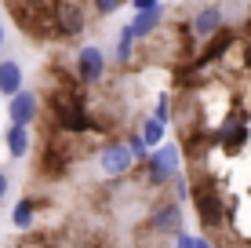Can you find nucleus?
I'll list each match as a JSON object with an SVG mask.
<instances>
[{
  "label": "nucleus",
  "instance_id": "1",
  "mask_svg": "<svg viewBox=\"0 0 251 248\" xmlns=\"http://www.w3.org/2000/svg\"><path fill=\"white\" fill-rule=\"evenodd\" d=\"M197 197V212H201V219L207 226H222V219H226V212H222V201L215 190H207V186H201V190L193 193Z\"/></svg>",
  "mask_w": 251,
  "mask_h": 248
},
{
  "label": "nucleus",
  "instance_id": "2",
  "mask_svg": "<svg viewBox=\"0 0 251 248\" xmlns=\"http://www.w3.org/2000/svg\"><path fill=\"white\" fill-rule=\"evenodd\" d=\"M175 168H178V150L175 146H160L150 157V183H164V179H171Z\"/></svg>",
  "mask_w": 251,
  "mask_h": 248
},
{
  "label": "nucleus",
  "instance_id": "3",
  "mask_svg": "<svg viewBox=\"0 0 251 248\" xmlns=\"http://www.w3.org/2000/svg\"><path fill=\"white\" fill-rule=\"evenodd\" d=\"M131 157L135 153L127 150V142H113V146H106V153H102V172L106 175H124L127 168H131Z\"/></svg>",
  "mask_w": 251,
  "mask_h": 248
},
{
  "label": "nucleus",
  "instance_id": "4",
  "mask_svg": "<svg viewBox=\"0 0 251 248\" xmlns=\"http://www.w3.org/2000/svg\"><path fill=\"white\" fill-rule=\"evenodd\" d=\"M55 117H58L62 128H69V132H84V128H88V117H84V110H80L76 99H58L55 102Z\"/></svg>",
  "mask_w": 251,
  "mask_h": 248
},
{
  "label": "nucleus",
  "instance_id": "5",
  "mask_svg": "<svg viewBox=\"0 0 251 248\" xmlns=\"http://www.w3.org/2000/svg\"><path fill=\"white\" fill-rule=\"evenodd\" d=\"M11 124H29L33 117H37V99H33V91H15L11 95Z\"/></svg>",
  "mask_w": 251,
  "mask_h": 248
},
{
  "label": "nucleus",
  "instance_id": "6",
  "mask_svg": "<svg viewBox=\"0 0 251 248\" xmlns=\"http://www.w3.org/2000/svg\"><path fill=\"white\" fill-rule=\"evenodd\" d=\"M102 70H106L102 51H99V48H84L80 58H76V77H80V81H99Z\"/></svg>",
  "mask_w": 251,
  "mask_h": 248
},
{
  "label": "nucleus",
  "instance_id": "7",
  "mask_svg": "<svg viewBox=\"0 0 251 248\" xmlns=\"http://www.w3.org/2000/svg\"><path fill=\"white\" fill-rule=\"evenodd\" d=\"M150 223H153V230H160V234H175V230L182 226V212H178V204H164Z\"/></svg>",
  "mask_w": 251,
  "mask_h": 248
},
{
  "label": "nucleus",
  "instance_id": "8",
  "mask_svg": "<svg viewBox=\"0 0 251 248\" xmlns=\"http://www.w3.org/2000/svg\"><path fill=\"white\" fill-rule=\"evenodd\" d=\"M22 88V66L19 62H0V95L11 99Z\"/></svg>",
  "mask_w": 251,
  "mask_h": 248
},
{
  "label": "nucleus",
  "instance_id": "9",
  "mask_svg": "<svg viewBox=\"0 0 251 248\" xmlns=\"http://www.w3.org/2000/svg\"><path fill=\"white\" fill-rule=\"evenodd\" d=\"M55 19H58V29H62L66 37H69V33H80V26H84V19H80V11H76L73 4H66V0H62V4H58Z\"/></svg>",
  "mask_w": 251,
  "mask_h": 248
},
{
  "label": "nucleus",
  "instance_id": "10",
  "mask_svg": "<svg viewBox=\"0 0 251 248\" xmlns=\"http://www.w3.org/2000/svg\"><path fill=\"white\" fill-rule=\"evenodd\" d=\"M7 150H11V157H22V153L29 150V132H25V124L7 128Z\"/></svg>",
  "mask_w": 251,
  "mask_h": 248
},
{
  "label": "nucleus",
  "instance_id": "11",
  "mask_svg": "<svg viewBox=\"0 0 251 248\" xmlns=\"http://www.w3.org/2000/svg\"><path fill=\"white\" fill-rule=\"evenodd\" d=\"M222 26V15H219V7H207V11L197 15V22H193V29L201 33V37H207V33H215Z\"/></svg>",
  "mask_w": 251,
  "mask_h": 248
},
{
  "label": "nucleus",
  "instance_id": "12",
  "mask_svg": "<svg viewBox=\"0 0 251 248\" xmlns=\"http://www.w3.org/2000/svg\"><path fill=\"white\" fill-rule=\"evenodd\" d=\"M153 26H157V11H138L135 22L127 26V33H131V37H150Z\"/></svg>",
  "mask_w": 251,
  "mask_h": 248
},
{
  "label": "nucleus",
  "instance_id": "13",
  "mask_svg": "<svg viewBox=\"0 0 251 248\" xmlns=\"http://www.w3.org/2000/svg\"><path fill=\"white\" fill-rule=\"evenodd\" d=\"M142 142L146 146H160L164 142V124L157 121V117H150V121L142 124Z\"/></svg>",
  "mask_w": 251,
  "mask_h": 248
},
{
  "label": "nucleus",
  "instance_id": "14",
  "mask_svg": "<svg viewBox=\"0 0 251 248\" xmlns=\"http://www.w3.org/2000/svg\"><path fill=\"white\" fill-rule=\"evenodd\" d=\"M248 142V128H226V150H240Z\"/></svg>",
  "mask_w": 251,
  "mask_h": 248
},
{
  "label": "nucleus",
  "instance_id": "15",
  "mask_svg": "<svg viewBox=\"0 0 251 248\" xmlns=\"http://www.w3.org/2000/svg\"><path fill=\"white\" fill-rule=\"evenodd\" d=\"M229 44H233V33H219V37H215L211 44H207V58H219Z\"/></svg>",
  "mask_w": 251,
  "mask_h": 248
},
{
  "label": "nucleus",
  "instance_id": "16",
  "mask_svg": "<svg viewBox=\"0 0 251 248\" xmlns=\"http://www.w3.org/2000/svg\"><path fill=\"white\" fill-rule=\"evenodd\" d=\"M33 223V201H19L15 204V226H29Z\"/></svg>",
  "mask_w": 251,
  "mask_h": 248
},
{
  "label": "nucleus",
  "instance_id": "17",
  "mask_svg": "<svg viewBox=\"0 0 251 248\" xmlns=\"http://www.w3.org/2000/svg\"><path fill=\"white\" fill-rule=\"evenodd\" d=\"M131 33H127L124 29V37H120V44H117V58H120V62H127V58H131Z\"/></svg>",
  "mask_w": 251,
  "mask_h": 248
},
{
  "label": "nucleus",
  "instance_id": "18",
  "mask_svg": "<svg viewBox=\"0 0 251 248\" xmlns=\"http://www.w3.org/2000/svg\"><path fill=\"white\" fill-rule=\"evenodd\" d=\"M124 4V0H95V7H99L102 15H109V11H117V7Z\"/></svg>",
  "mask_w": 251,
  "mask_h": 248
},
{
  "label": "nucleus",
  "instance_id": "19",
  "mask_svg": "<svg viewBox=\"0 0 251 248\" xmlns=\"http://www.w3.org/2000/svg\"><path fill=\"white\" fill-rule=\"evenodd\" d=\"M153 117H157L160 124L168 121V95H160V102H157V113H153Z\"/></svg>",
  "mask_w": 251,
  "mask_h": 248
},
{
  "label": "nucleus",
  "instance_id": "20",
  "mask_svg": "<svg viewBox=\"0 0 251 248\" xmlns=\"http://www.w3.org/2000/svg\"><path fill=\"white\" fill-rule=\"evenodd\" d=\"M138 11H157V0H135Z\"/></svg>",
  "mask_w": 251,
  "mask_h": 248
},
{
  "label": "nucleus",
  "instance_id": "21",
  "mask_svg": "<svg viewBox=\"0 0 251 248\" xmlns=\"http://www.w3.org/2000/svg\"><path fill=\"white\" fill-rule=\"evenodd\" d=\"M178 248H193V237H186V234H178Z\"/></svg>",
  "mask_w": 251,
  "mask_h": 248
},
{
  "label": "nucleus",
  "instance_id": "22",
  "mask_svg": "<svg viewBox=\"0 0 251 248\" xmlns=\"http://www.w3.org/2000/svg\"><path fill=\"white\" fill-rule=\"evenodd\" d=\"M4 193H7V175L0 172V201H4Z\"/></svg>",
  "mask_w": 251,
  "mask_h": 248
},
{
  "label": "nucleus",
  "instance_id": "23",
  "mask_svg": "<svg viewBox=\"0 0 251 248\" xmlns=\"http://www.w3.org/2000/svg\"><path fill=\"white\" fill-rule=\"evenodd\" d=\"M244 62H248V70H251V44H248V55H244Z\"/></svg>",
  "mask_w": 251,
  "mask_h": 248
},
{
  "label": "nucleus",
  "instance_id": "24",
  "mask_svg": "<svg viewBox=\"0 0 251 248\" xmlns=\"http://www.w3.org/2000/svg\"><path fill=\"white\" fill-rule=\"evenodd\" d=\"M193 248H211V245H207V241H193Z\"/></svg>",
  "mask_w": 251,
  "mask_h": 248
},
{
  "label": "nucleus",
  "instance_id": "25",
  "mask_svg": "<svg viewBox=\"0 0 251 248\" xmlns=\"http://www.w3.org/2000/svg\"><path fill=\"white\" fill-rule=\"evenodd\" d=\"M0 44H4V26H0Z\"/></svg>",
  "mask_w": 251,
  "mask_h": 248
}]
</instances>
